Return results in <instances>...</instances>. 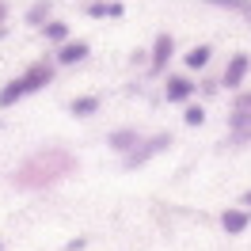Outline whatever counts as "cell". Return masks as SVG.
Here are the masks:
<instances>
[{
  "label": "cell",
  "mask_w": 251,
  "mask_h": 251,
  "mask_svg": "<svg viewBox=\"0 0 251 251\" xmlns=\"http://www.w3.org/2000/svg\"><path fill=\"white\" fill-rule=\"evenodd\" d=\"M0 23H8V0H0Z\"/></svg>",
  "instance_id": "44dd1931"
},
{
  "label": "cell",
  "mask_w": 251,
  "mask_h": 251,
  "mask_svg": "<svg viewBox=\"0 0 251 251\" xmlns=\"http://www.w3.org/2000/svg\"><path fill=\"white\" fill-rule=\"evenodd\" d=\"M53 76H57V65H53V57H42V61H31L19 76H12L4 88H0V110L16 107V103H23V99H31V95L46 92L50 84H53Z\"/></svg>",
  "instance_id": "7a4b0ae2"
},
{
  "label": "cell",
  "mask_w": 251,
  "mask_h": 251,
  "mask_svg": "<svg viewBox=\"0 0 251 251\" xmlns=\"http://www.w3.org/2000/svg\"><path fill=\"white\" fill-rule=\"evenodd\" d=\"M23 19H27V27H34V31H38L42 23H50V19H53V0H34L31 8L23 12Z\"/></svg>",
  "instance_id": "9a60e30c"
},
{
  "label": "cell",
  "mask_w": 251,
  "mask_h": 251,
  "mask_svg": "<svg viewBox=\"0 0 251 251\" xmlns=\"http://www.w3.org/2000/svg\"><path fill=\"white\" fill-rule=\"evenodd\" d=\"M205 8H217V12H228V16L244 19L251 27V0H202Z\"/></svg>",
  "instance_id": "5bb4252c"
},
{
  "label": "cell",
  "mask_w": 251,
  "mask_h": 251,
  "mask_svg": "<svg viewBox=\"0 0 251 251\" xmlns=\"http://www.w3.org/2000/svg\"><path fill=\"white\" fill-rule=\"evenodd\" d=\"M38 34H42V42H50V46L57 50L61 42H69V38H73V27H69L65 19H50V23H42V27H38Z\"/></svg>",
  "instance_id": "4fadbf2b"
},
{
  "label": "cell",
  "mask_w": 251,
  "mask_h": 251,
  "mask_svg": "<svg viewBox=\"0 0 251 251\" xmlns=\"http://www.w3.org/2000/svg\"><path fill=\"white\" fill-rule=\"evenodd\" d=\"M141 137H145V133L137 129V126H118V129H110V133H107V149L126 156V152H133V149H137Z\"/></svg>",
  "instance_id": "9c48e42d"
},
{
  "label": "cell",
  "mask_w": 251,
  "mask_h": 251,
  "mask_svg": "<svg viewBox=\"0 0 251 251\" xmlns=\"http://www.w3.org/2000/svg\"><path fill=\"white\" fill-rule=\"evenodd\" d=\"M88 19H122L126 16V0H88L84 4Z\"/></svg>",
  "instance_id": "7c38bea8"
},
{
  "label": "cell",
  "mask_w": 251,
  "mask_h": 251,
  "mask_svg": "<svg viewBox=\"0 0 251 251\" xmlns=\"http://www.w3.org/2000/svg\"><path fill=\"white\" fill-rule=\"evenodd\" d=\"M179 61H183V73L198 76V73H205V69H209V61H213V46H209V42H194V46L179 57Z\"/></svg>",
  "instance_id": "ba28073f"
},
{
  "label": "cell",
  "mask_w": 251,
  "mask_h": 251,
  "mask_svg": "<svg viewBox=\"0 0 251 251\" xmlns=\"http://www.w3.org/2000/svg\"><path fill=\"white\" fill-rule=\"evenodd\" d=\"M232 110H251V88L232 92Z\"/></svg>",
  "instance_id": "e0dca14e"
},
{
  "label": "cell",
  "mask_w": 251,
  "mask_h": 251,
  "mask_svg": "<svg viewBox=\"0 0 251 251\" xmlns=\"http://www.w3.org/2000/svg\"><path fill=\"white\" fill-rule=\"evenodd\" d=\"M84 244H88V240H69L65 248H69V251H84Z\"/></svg>",
  "instance_id": "ffe728a7"
},
{
  "label": "cell",
  "mask_w": 251,
  "mask_h": 251,
  "mask_svg": "<svg viewBox=\"0 0 251 251\" xmlns=\"http://www.w3.org/2000/svg\"><path fill=\"white\" fill-rule=\"evenodd\" d=\"M194 95H198V84H194L190 73H168V76H164V99H168L172 107H187Z\"/></svg>",
  "instance_id": "5b68a950"
},
{
  "label": "cell",
  "mask_w": 251,
  "mask_h": 251,
  "mask_svg": "<svg viewBox=\"0 0 251 251\" xmlns=\"http://www.w3.org/2000/svg\"><path fill=\"white\" fill-rule=\"evenodd\" d=\"M248 76H251V57L244 50H236L232 57L225 61V69H221V88L225 92H240L248 84Z\"/></svg>",
  "instance_id": "8992f818"
},
{
  "label": "cell",
  "mask_w": 251,
  "mask_h": 251,
  "mask_svg": "<svg viewBox=\"0 0 251 251\" xmlns=\"http://www.w3.org/2000/svg\"><path fill=\"white\" fill-rule=\"evenodd\" d=\"M248 225H251V209L248 205H228V209H221V228H225L228 236L248 232Z\"/></svg>",
  "instance_id": "8fae6325"
},
{
  "label": "cell",
  "mask_w": 251,
  "mask_h": 251,
  "mask_svg": "<svg viewBox=\"0 0 251 251\" xmlns=\"http://www.w3.org/2000/svg\"><path fill=\"white\" fill-rule=\"evenodd\" d=\"M76 172V156L69 152V149H38L31 156L19 164L16 172H12V187L19 190H46V187H57L61 179Z\"/></svg>",
  "instance_id": "6da1fadb"
},
{
  "label": "cell",
  "mask_w": 251,
  "mask_h": 251,
  "mask_svg": "<svg viewBox=\"0 0 251 251\" xmlns=\"http://www.w3.org/2000/svg\"><path fill=\"white\" fill-rule=\"evenodd\" d=\"M99 110H103V95H99V92H84V95H76V99H69V114L80 118V122L95 118Z\"/></svg>",
  "instance_id": "30bf717a"
},
{
  "label": "cell",
  "mask_w": 251,
  "mask_h": 251,
  "mask_svg": "<svg viewBox=\"0 0 251 251\" xmlns=\"http://www.w3.org/2000/svg\"><path fill=\"white\" fill-rule=\"evenodd\" d=\"M183 122H187L190 129H198V126H205V107H202V103H194V99H190L187 107H183Z\"/></svg>",
  "instance_id": "2e32d148"
},
{
  "label": "cell",
  "mask_w": 251,
  "mask_h": 251,
  "mask_svg": "<svg viewBox=\"0 0 251 251\" xmlns=\"http://www.w3.org/2000/svg\"><path fill=\"white\" fill-rule=\"evenodd\" d=\"M240 205H248V209H251V190H244V198H240Z\"/></svg>",
  "instance_id": "7402d4cb"
},
{
  "label": "cell",
  "mask_w": 251,
  "mask_h": 251,
  "mask_svg": "<svg viewBox=\"0 0 251 251\" xmlns=\"http://www.w3.org/2000/svg\"><path fill=\"white\" fill-rule=\"evenodd\" d=\"M0 38H8V23H0Z\"/></svg>",
  "instance_id": "603a6c76"
},
{
  "label": "cell",
  "mask_w": 251,
  "mask_h": 251,
  "mask_svg": "<svg viewBox=\"0 0 251 251\" xmlns=\"http://www.w3.org/2000/svg\"><path fill=\"white\" fill-rule=\"evenodd\" d=\"M92 57V46L84 42V38H69V42H61V46L53 50V65L57 69H76V65H84Z\"/></svg>",
  "instance_id": "52a82bcc"
},
{
  "label": "cell",
  "mask_w": 251,
  "mask_h": 251,
  "mask_svg": "<svg viewBox=\"0 0 251 251\" xmlns=\"http://www.w3.org/2000/svg\"><path fill=\"white\" fill-rule=\"evenodd\" d=\"M0 251H4V244H0Z\"/></svg>",
  "instance_id": "cb8c5ba5"
},
{
  "label": "cell",
  "mask_w": 251,
  "mask_h": 251,
  "mask_svg": "<svg viewBox=\"0 0 251 251\" xmlns=\"http://www.w3.org/2000/svg\"><path fill=\"white\" fill-rule=\"evenodd\" d=\"M175 53H179V42H175V34H172V31H156L152 46H149V61H145L149 76H168V73H172Z\"/></svg>",
  "instance_id": "3957f363"
},
{
  "label": "cell",
  "mask_w": 251,
  "mask_h": 251,
  "mask_svg": "<svg viewBox=\"0 0 251 251\" xmlns=\"http://www.w3.org/2000/svg\"><path fill=\"white\" fill-rule=\"evenodd\" d=\"M141 61H149V50H133V53H129V65H141Z\"/></svg>",
  "instance_id": "d6986e66"
},
{
  "label": "cell",
  "mask_w": 251,
  "mask_h": 251,
  "mask_svg": "<svg viewBox=\"0 0 251 251\" xmlns=\"http://www.w3.org/2000/svg\"><path fill=\"white\" fill-rule=\"evenodd\" d=\"M168 149H172V133H164V129H160V133H145L141 141H137V149L122 156V164L129 172H137V168H145L149 160H156L160 152H168Z\"/></svg>",
  "instance_id": "277c9868"
},
{
  "label": "cell",
  "mask_w": 251,
  "mask_h": 251,
  "mask_svg": "<svg viewBox=\"0 0 251 251\" xmlns=\"http://www.w3.org/2000/svg\"><path fill=\"white\" fill-rule=\"evenodd\" d=\"M217 88H221V76L217 80H202V84H198V95H217Z\"/></svg>",
  "instance_id": "ac0fdd59"
}]
</instances>
